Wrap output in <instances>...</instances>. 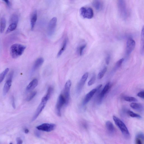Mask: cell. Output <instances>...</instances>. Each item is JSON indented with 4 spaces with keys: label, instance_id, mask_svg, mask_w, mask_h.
Instances as JSON below:
<instances>
[{
    "label": "cell",
    "instance_id": "4316f807",
    "mask_svg": "<svg viewBox=\"0 0 144 144\" xmlns=\"http://www.w3.org/2000/svg\"><path fill=\"white\" fill-rule=\"evenodd\" d=\"M18 18L17 15L14 14L12 15L10 19V23H14L18 24Z\"/></svg>",
    "mask_w": 144,
    "mask_h": 144
},
{
    "label": "cell",
    "instance_id": "8d00e7d4",
    "mask_svg": "<svg viewBox=\"0 0 144 144\" xmlns=\"http://www.w3.org/2000/svg\"><path fill=\"white\" fill-rule=\"evenodd\" d=\"M11 102L13 108L15 109V99L14 97L12 96L11 98Z\"/></svg>",
    "mask_w": 144,
    "mask_h": 144
},
{
    "label": "cell",
    "instance_id": "3957f363",
    "mask_svg": "<svg viewBox=\"0 0 144 144\" xmlns=\"http://www.w3.org/2000/svg\"><path fill=\"white\" fill-rule=\"evenodd\" d=\"M118 7L120 16L123 19H126L128 16V12L125 1L123 0L119 1Z\"/></svg>",
    "mask_w": 144,
    "mask_h": 144
},
{
    "label": "cell",
    "instance_id": "836d02e7",
    "mask_svg": "<svg viewBox=\"0 0 144 144\" xmlns=\"http://www.w3.org/2000/svg\"><path fill=\"white\" fill-rule=\"evenodd\" d=\"M124 61V59L122 58L117 62L115 65V68L116 69L119 68L121 66Z\"/></svg>",
    "mask_w": 144,
    "mask_h": 144
},
{
    "label": "cell",
    "instance_id": "4fadbf2b",
    "mask_svg": "<svg viewBox=\"0 0 144 144\" xmlns=\"http://www.w3.org/2000/svg\"><path fill=\"white\" fill-rule=\"evenodd\" d=\"M96 88L92 89L85 96L83 101V104L85 105L87 104L90 100L93 95L97 91Z\"/></svg>",
    "mask_w": 144,
    "mask_h": 144
},
{
    "label": "cell",
    "instance_id": "9c48e42d",
    "mask_svg": "<svg viewBox=\"0 0 144 144\" xmlns=\"http://www.w3.org/2000/svg\"><path fill=\"white\" fill-rule=\"evenodd\" d=\"M55 124L51 123H45L36 127L38 130L47 132H49L55 129L56 127Z\"/></svg>",
    "mask_w": 144,
    "mask_h": 144
},
{
    "label": "cell",
    "instance_id": "8fae6325",
    "mask_svg": "<svg viewBox=\"0 0 144 144\" xmlns=\"http://www.w3.org/2000/svg\"><path fill=\"white\" fill-rule=\"evenodd\" d=\"M88 72L86 73L82 77L77 88L76 91L78 94H79L82 90L85 82L88 78Z\"/></svg>",
    "mask_w": 144,
    "mask_h": 144
},
{
    "label": "cell",
    "instance_id": "603a6c76",
    "mask_svg": "<svg viewBox=\"0 0 144 144\" xmlns=\"http://www.w3.org/2000/svg\"><path fill=\"white\" fill-rule=\"evenodd\" d=\"M141 53L142 55L144 54V28L143 27L142 30L141 36Z\"/></svg>",
    "mask_w": 144,
    "mask_h": 144
},
{
    "label": "cell",
    "instance_id": "9a60e30c",
    "mask_svg": "<svg viewBox=\"0 0 144 144\" xmlns=\"http://www.w3.org/2000/svg\"><path fill=\"white\" fill-rule=\"evenodd\" d=\"M44 61V60L43 58L42 57L38 58L35 62L33 65L32 69V72H33L39 68L43 63Z\"/></svg>",
    "mask_w": 144,
    "mask_h": 144
},
{
    "label": "cell",
    "instance_id": "ee69618b",
    "mask_svg": "<svg viewBox=\"0 0 144 144\" xmlns=\"http://www.w3.org/2000/svg\"><path fill=\"white\" fill-rule=\"evenodd\" d=\"M9 144H13L12 143H10Z\"/></svg>",
    "mask_w": 144,
    "mask_h": 144
},
{
    "label": "cell",
    "instance_id": "83f0119b",
    "mask_svg": "<svg viewBox=\"0 0 144 144\" xmlns=\"http://www.w3.org/2000/svg\"><path fill=\"white\" fill-rule=\"evenodd\" d=\"M53 91V88L51 87H49L47 89L46 95L44 97L49 100L52 95Z\"/></svg>",
    "mask_w": 144,
    "mask_h": 144
},
{
    "label": "cell",
    "instance_id": "2e32d148",
    "mask_svg": "<svg viewBox=\"0 0 144 144\" xmlns=\"http://www.w3.org/2000/svg\"><path fill=\"white\" fill-rule=\"evenodd\" d=\"M37 19V13L36 10H34L30 18L31 29L33 30L36 24Z\"/></svg>",
    "mask_w": 144,
    "mask_h": 144
},
{
    "label": "cell",
    "instance_id": "277c9868",
    "mask_svg": "<svg viewBox=\"0 0 144 144\" xmlns=\"http://www.w3.org/2000/svg\"><path fill=\"white\" fill-rule=\"evenodd\" d=\"M71 81L70 80H68L66 82L63 91V95L66 102L65 105L67 106L70 100V89L71 86Z\"/></svg>",
    "mask_w": 144,
    "mask_h": 144
},
{
    "label": "cell",
    "instance_id": "ba28073f",
    "mask_svg": "<svg viewBox=\"0 0 144 144\" xmlns=\"http://www.w3.org/2000/svg\"><path fill=\"white\" fill-rule=\"evenodd\" d=\"M65 104V100L63 95L61 94L58 97L56 106V113L58 116H61L62 108Z\"/></svg>",
    "mask_w": 144,
    "mask_h": 144
},
{
    "label": "cell",
    "instance_id": "f1b7e54d",
    "mask_svg": "<svg viewBox=\"0 0 144 144\" xmlns=\"http://www.w3.org/2000/svg\"><path fill=\"white\" fill-rule=\"evenodd\" d=\"M107 70L106 67H105L99 73L98 75V78L99 79H102L104 76Z\"/></svg>",
    "mask_w": 144,
    "mask_h": 144
},
{
    "label": "cell",
    "instance_id": "7c38bea8",
    "mask_svg": "<svg viewBox=\"0 0 144 144\" xmlns=\"http://www.w3.org/2000/svg\"><path fill=\"white\" fill-rule=\"evenodd\" d=\"M111 87V84L110 82L108 83L105 85L102 92H101L98 96V104H100L102 102L103 98L105 95L108 92Z\"/></svg>",
    "mask_w": 144,
    "mask_h": 144
},
{
    "label": "cell",
    "instance_id": "74e56055",
    "mask_svg": "<svg viewBox=\"0 0 144 144\" xmlns=\"http://www.w3.org/2000/svg\"><path fill=\"white\" fill-rule=\"evenodd\" d=\"M110 55H108L106 58V63L107 65H108L110 63Z\"/></svg>",
    "mask_w": 144,
    "mask_h": 144
},
{
    "label": "cell",
    "instance_id": "7402d4cb",
    "mask_svg": "<svg viewBox=\"0 0 144 144\" xmlns=\"http://www.w3.org/2000/svg\"><path fill=\"white\" fill-rule=\"evenodd\" d=\"M67 39H65L63 41V45H62V46L60 50V51L59 52H58V53L57 54V57H59L62 54H63L64 52L66 49V47H67Z\"/></svg>",
    "mask_w": 144,
    "mask_h": 144
},
{
    "label": "cell",
    "instance_id": "8992f818",
    "mask_svg": "<svg viewBox=\"0 0 144 144\" xmlns=\"http://www.w3.org/2000/svg\"><path fill=\"white\" fill-rule=\"evenodd\" d=\"M48 100L44 96L42 98L41 102L40 104L39 105L36 112L33 118L32 119L33 121H34L38 118L39 115L43 110Z\"/></svg>",
    "mask_w": 144,
    "mask_h": 144
},
{
    "label": "cell",
    "instance_id": "7a4b0ae2",
    "mask_svg": "<svg viewBox=\"0 0 144 144\" xmlns=\"http://www.w3.org/2000/svg\"><path fill=\"white\" fill-rule=\"evenodd\" d=\"M113 119L116 125L119 127L123 135L126 137H129L130 134L125 124L115 116H114Z\"/></svg>",
    "mask_w": 144,
    "mask_h": 144
},
{
    "label": "cell",
    "instance_id": "5bb4252c",
    "mask_svg": "<svg viewBox=\"0 0 144 144\" xmlns=\"http://www.w3.org/2000/svg\"><path fill=\"white\" fill-rule=\"evenodd\" d=\"M12 79L8 78L4 86L3 89V94L5 96L10 90L12 85Z\"/></svg>",
    "mask_w": 144,
    "mask_h": 144
},
{
    "label": "cell",
    "instance_id": "5b68a950",
    "mask_svg": "<svg viewBox=\"0 0 144 144\" xmlns=\"http://www.w3.org/2000/svg\"><path fill=\"white\" fill-rule=\"evenodd\" d=\"M80 13L81 16L84 18L91 19L94 15L93 10L90 7H82Z\"/></svg>",
    "mask_w": 144,
    "mask_h": 144
},
{
    "label": "cell",
    "instance_id": "d6986e66",
    "mask_svg": "<svg viewBox=\"0 0 144 144\" xmlns=\"http://www.w3.org/2000/svg\"><path fill=\"white\" fill-rule=\"evenodd\" d=\"M106 129L109 133L113 134L115 133V130L114 126L111 122L110 121H107L106 123Z\"/></svg>",
    "mask_w": 144,
    "mask_h": 144
},
{
    "label": "cell",
    "instance_id": "ac0fdd59",
    "mask_svg": "<svg viewBox=\"0 0 144 144\" xmlns=\"http://www.w3.org/2000/svg\"><path fill=\"white\" fill-rule=\"evenodd\" d=\"M130 106L134 110L139 112H142L143 110V106L141 104L133 103L130 104Z\"/></svg>",
    "mask_w": 144,
    "mask_h": 144
},
{
    "label": "cell",
    "instance_id": "484cf974",
    "mask_svg": "<svg viewBox=\"0 0 144 144\" xmlns=\"http://www.w3.org/2000/svg\"><path fill=\"white\" fill-rule=\"evenodd\" d=\"M9 68H6L4 71L0 74V83L4 79L5 77L9 72Z\"/></svg>",
    "mask_w": 144,
    "mask_h": 144
},
{
    "label": "cell",
    "instance_id": "f546056e",
    "mask_svg": "<svg viewBox=\"0 0 144 144\" xmlns=\"http://www.w3.org/2000/svg\"><path fill=\"white\" fill-rule=\"evenodd\" d=\"M124 100L126 102H137V100L133 97H126Z\"/></svg>",
    "mask_w": 144,
    "mask_h": 144
},
{
    "label": "cell",
    "instance_id": "4dcf8cb0",
    "mask_svg": "<svg viewBox=\"0 0 144 144\" xmlns=\"http://www.w3.org/2000/svg\"><path fill=\"white\" fill-rule=\"evenodd\" d=\"M128 114L131 117L133 118H141V117L140 115L135 113L134 112L131 111H128L127 112Z\"/></svg>",
    "mask_w": 144,
    "mask_h": 144
},
{
    "label": "cell",
    "instance_id": "b9f144b4",
    "mask_svg": "<svg viewBox=\"0 0 144 144\" xmlns=\"http://www.w3.org/2000/svg\"><path fill=\"white\" fill-rule=\"evenodd\" d=\"M25 133L26 134H28L29 133V130L28 129L26 128L24 130Z\"/></svg>",
    "mask_w": 144,
    "mask_h": 144
},
{
    "label": "cell",
    "instance_id": "6da1fadb",
    "mask_svg": "<svg viewBox=\"0 0 144 144\" xmlns=\"http://www.w3.org/2000/svg\"><path fill=\"white\" fill-rule=\"evenodd\" d=\"M26 46L20 44H15L10 47V55L14 59H16L21 56L24 52Z\"/></svg>",
    "mask_w": 144,
    "mask_h": 144
},
{
    "label": "cell",
    "instance_id": "d4e9b609",
    "mask_svg": "<svg viewBox=\"0 0 144 144\" xmlns=\"http://www.w3.org/2000/svg\"><path fill=\"white\" fill-rule=\"evenodd\" d=\"M87 44H83L80 45L77 49V52H78L79 55L81 56L83 55L84 50L86 48Z\"/></svg>",
    "mask_w": 144,
    "mask_h": 144
},
{
    "label": "cell",
    "instance_id": "30bf717a",
    "mask_svg": "<svg viewBox=\"0 0 144 144\" xmlns=\"http://www.w3.org/2000/svg\"><path fill=\"white\" fill-rule=\"evenodd\" d=\"M136 45L135 42L131 38L128 39L126 44V54L127 55H129L133 52L135 48Z\"/></svg>",
    "mask_w": 144,
    "mask_h": 144
},
{
    "label": "cell",
    "instance_id": "ab89813d",
    "mask_svg": "<svg viewBox=\"0 0 144 144\" xmlns=\"http://www.w3.org/2000/svg\"><path fill=\"white\" fill-rule=\"evenodd\" d=\"M136 137H137L144 140V135L142 133L139 134L137 135Z\"/></svg>",
    "mask_w": 144,
    "mask_h": 144
},
{
    "label": "cell",
    "instance_id": "44dd1931",
    "mask_svg": "<svg viewBox=\"0 0 144 144\" xmlns=\"http://www.w3.org/2000/svg\"><path fill=\"white\" fill-rule=\"evenodd\" d=\"M92 5L97 10H100L103 8L102 3L100 1H93L92 3Z\"/></svg>",
    "mask_w": 144,
    "mask_h": 144
},
{
    "label": "cell",
    "instance_id": "52a82bcc",
    "mask_svg": "<svg viewBox=\"0 0 144 144\" xmlns=\"http://www.w3.org/2000/svg\"><path fill=\"white\" fill-rule=\"evenodd\" d=\"M57 22V18L54 17L52 18L49 22L47 29V34L49 36H53L55 33Z\"/></svg>",
    "mask_w": 144,
    "mask_h": 144
},
{
    "label": "cell",
    "instance_id": "ffe728a7",
    "mask_svg": "<svg viewBox=\"0 0 144 144\" xmlns=\"http://www.w3.org/2000/svg\"><path fill=\"white\" fill-rule=\"evenodd\" d=\"M6 19L4 17L0 19V32L3 33L6 29Z\"/></svg>",
    "mask_w": 144,
    "mask_h": 144
},
{
    "label": "cell",
    "instance_id": "60d3db41",
    "mask_svg": "<svg viewBox=\"0 0 144 144\" xmlns=\"http://www.w3.org/2000/svg\"><path fill=\"white\" fill-rule=\"evenodd\" d=\"M4 2H5L6 4L9 7H10V3L9 1H4Z\"/></svg>",
    "mask_w": 144,
    "mask_h": 144
},
{
    "label": "cell",
    "instance_id": "e0dca14e",
    "mask_svg": "<svg viewBox=\"0 0 144 144\" xmlns=\"http://www.w3.org/2000/svg\"><path fill=\"white\" fill-rule=\"evenodd\" d=\"M38 84V81L37 79H33L27 87L26 88V91L30 92L33 90L37 87Z\"/></svg>",
    "mask_w": 144,
    "mask_h": 144
},
{
    "label": "cell",
    "instance_id": "f35d334b",
    "mask_svg": "<svg viewBox=\"0 0 144 144\" xmlns=\"http://www.w3.org/2000/svg\"><path fill=\"white\" fill-rule=\"evenodd\" d=\"M17 144H22L23 141L21 138L18 137L17 139Z\"/></svg>",
    "mask_w": 144,
    "mask_h": 144
},
{
    "label": "cell",
    "instance_id": "1f68e13d",
    "mask_svg": "<svg viewBox=\"0 0 144 144\" xmlns=\"http://www.w3.org/2000/svg\"><path fill=\"white\" fill-rule=\"evenodd\" d=\"M36 94L37 92L36 91H34L31 93L27 98L26 99L27 101L29 102L32 100L34 97L36 96Z\"/></svg>",
    "mask_w": 144,
    "mask_h": 144
},
{
    "label": "cell",
    "instance_id": "cb8c5ba5",
    "mask_svg": "<svg viewBox=\"0 0 144 144\" xmlns=\"http://www.w3.org/2000/svg\"><path fill=\"white\" fill-rule=\"evenodd\" d=\"M17 24H16V23H10V24L6 31V34H8L11 32L13 31L16 29Z\"/></svg>",
    "mask_w": 144,
    "mask_h": 144
},
{
    "label": "cell",
    "instance_id": "d590c367",
    "mask_svg": "<svg viewBox=\"0 0 144 144\" xmlns=\"http://www.w3.org/2000/svg\"><path fill=\"white\" fill-rule=\"evenodd\" d=\"M137 95L140 98L142 99H144V91H141L138 93Z\"/></svg>",
    "mask_w": 144,
    "mask_h": 144
},
{
    "label": "cell",
    "instance_id": "7bdbcfd3",
    "mask_svg": "<svg viewBox=\"0 0 144 144\" xmlns=\"http://www.w3.org/2000/svg\"><path fill=\"white\" fill-rule=\"evenodd\" d=\"M38 132H36V135L37 136V137H38L40 135L38 133Z\"/></svg>",
    "mask_w": 144,
    "mask_h": 144
},
{
    "label": "cell",
    "instance_id": "d6a6232c",
    "mask_svg": "<svg viewBox=\"0 0 144 144\" xmlns=\"http://www.w3.org/2000/svg\"><path fill=\"white\" fill-rule=\"evenodd\" d=\"M96 77L95 74L93 75L91 79L88 81V85L89 86H90L95 83L96 80Z\"/></svg>",
    "mask_w": 144,
    "mask_h": 144
},
{
    "label": "cell",
    "instance_id": "e575fe53",
    "mask_svg": "<svg viewBox=\"0 0 144 144\" xmlns=\"http://www.w3.org/2000/svg\"><path fill=\"white\" fill-rule=\"evenodd\" d=\"M143 140L142 139L136 137L135 139V143L136 144H143Z\"/></svg>",
    "mask_w": 144,
    "mask_h": 144
}]
</instances>
